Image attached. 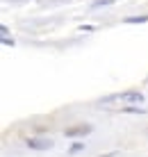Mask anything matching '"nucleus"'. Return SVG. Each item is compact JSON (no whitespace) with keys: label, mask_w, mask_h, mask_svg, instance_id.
Segmentation results:
<instances>
[{"label":"nucleus","mask_w":148,"mask_h":157,"mask_svg":"<svg viewBox=\"0 0 148 157\" xmlns=\"http://www.w3.org/2000/svg\"><path fill=\"white\" fill-rule=\"evenodd\" d=\"M82 148H84V144H73V146L68 148V153H71V155H75V153H80Z\"/></svg>","instance_id":"0eeeda50"},{"label":"nucleus","mask_w":148,"mask_h":157,"mask_svg":"<svg viewBox=\"0 0 148 157\" xmlns=\"http://www.w3.org/2000/svg\"><path fill=\"white\" fill-rule=\"evenodd\" d=\"M123 114H146L144 107H121Z\"/></svg>","instance_id":"39448f33"},{"label":"nucleus","mask_w":148,"mask_h":157,"mask_svg":"<svg viewBox=\"0 0 148 157\" xmlns=\"http://www.w3.org/2000/svg\"><path fill=\"white\" fill-rule=\"evenodd\" d=\"M91 128L89 123H80V125H71V128H66L64 130V134H66L68 139H73V137H84V134H89L91 132Z\"/></svg>","instance_id":"f03ea898"},{"label":"nucleus","mask_w":148,"mask_h":157,"mask_svg":"<svg viewBox=\"0 0 148 157\" xmlns=\"http://www.w3.org/2000/svg\"><path fill=\"white\" fill-rule=\"evenodd\" d=\"M116 155V150H112V153H105V155H100V157H114Z\"/></svg>","instance_id":"6e6552de"},{"label":"nucleus","mask_w":148,"mask_h":157,"mask_svg":"<svg viewBox=\"0 0 148 157\" xmlns=\"http://www.w3.org/2000/svg\"><path fill=\"white\" fill-rule=\"evenodd\" d=\"M148 16H128V18H123V23H130V25H141L146 23Z\"/></svg>","instance_id":"20e7f679"},{"label":"nucleus","mask_w":148,"mask_h":157,"mask_svg":"<svg viewBox=\"0 0 148 157\" xmlns=\"http://www.w3.org/2000/svg\"><path fill=\"white\" fill-rule=\"evenodd\" d=\"M27 148L32 150H50L53 139H27Z\"/></svg>","instance_id":"7ed1b4c3"},{"label":"nucleus","mask_w":148,"mask_h":157,"mask_svg":"<svg viewBox=\"0 0 148 157\" xmlns=\"http://www.w3.org/2000/svg\"><path fill=\"white\" fill-rule=\"evenodd\" d=\"M144 102V94L141 91H123V94H112V96H105L100 102L103 105H107V102Z\"/></svg>","instance_id":"f257e3e1"},{"label":"nucleus","mask_w":148,"mask_h":157,"mask_svg":"<svg viewBox=\"0 0 148 157\" xmlns=\"http://www.w3.org/2000/svg\"><path fill=\"white\" fill-rule=\"evenodd\" d=\"M116 0H94V7H105V5H114Z\"/></svg>","instance_id":"423d86ee"}]
</instances>
